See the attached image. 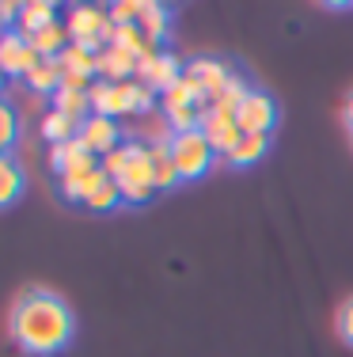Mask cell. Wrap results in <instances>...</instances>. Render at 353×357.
Returning a JSON list of instances; mask_svg holds the SVG:
<instances>
[{
	"label": "cell",
	"instance_id": "6da1fadb",
	"mask_svg": "<svg viewBox=\"0 0 353 357\" xmlns=\"http://www.w3.org/2000/svg\"><path fill=\"white\" fill-rule=\"evenodd\" d=\"M8 327H12V338L27 354L49 357V354L65 350V346L72 342L77 319H72V308L54 293V289L31 285V289H23V293L15 296Z\"/></svg>",
	"mask_w": 353,
	"mask_h": 357
},
{
	"label": "cell",
	"instance_id": "7a4b0ae2",
	"mask_svg": "<svg viewBox=\"0 0 353 357\" xmlns=\"http://www.w3.org/2000/svg\"><path fill=\"white\" fill-rule=\"evenodd\" d=\"M65 27H69V38L72 42H84V46H91L99 54L103 46H111V12L99 4H72L69 15H65Z\"/></svg>",
	"mask_w": 353,
	"mask_h": 357
},
{
	"label": "cell",
	"instance_id": "3957f363",
	"mask_svg": "<svg viewBox=\"0 0 353 357\" xmlns=\"http://www.w3.org/2000/svg\"><path fill=\"white\" fill-rule=\"evenodd\" d=\"M171 160H175V167H179V178L190 183V178H201L213 167L217 152L201 130H187V133H171Z\"/></svg>",
	"mask_w": 353,
	"mask_h": 357
},
{
	"label": "cell",
	"instance_id": "277c9868",
	"mask_svg": "<svg viewBox=\"0 0 353 357\" xmlns=\"http://www.w3.org/2000/svg\"><path fill=\"white\" fill-rule=\"evenodd\" d=\"M91 99V114H107V118H122V114H137L133 107V80H99L88 88Z\"/></svg>",
	"mask_w": 353,
	"mask_h": 357
},
{
	"label": "cell",
	"instance_id": "5b68a950",
	"mask_svg": "<svg viewBox=\"0 0 353 357\" xmlns=\"http://www.w3.org/2000/svg\"><path fill=\"white\" fill-rule=\"evenodd\" d=\"M118 190H122V202H133V206H141V202H148L156 194V175H152V160H148V144H141V149L133 152L130 167L118 178Z\"/></svg>",
	"mask_w": 353,
	"mask_h": 357
},
{
	"label": "cell",
	"instance_id": "8992f818",
	"mask_svg": "<svg viewBox=\"0 0 353 357\" xmlns=\"http://www.w3.org/2000/svg\"><path fill=\"white\" fill-rule=\"evenodd\" d=\"M235 122H240L243 133H266V137H270V130L277 126V103H274V96L251 88L247 96L240 99V107H235Z\"/></svg>",
	"mask_w": 353,
	"mask_h": 357
},
{
	"label": "cell",
	"instance_id": "52a82bcc",
	"mask_svg": "<svg viewBox=\"0 0 353 357\" xmlns=\"http://www.w3.org/2000/svg\"><path fill=\"white\" fill-rule=\"evenodd\" d=\"M38 61H42V54L15 27L0 31V73L4 76H27Z\"/></svg>",
	"mask_w": 353,
	"mask_h": 357
},
{
	"label": "cell",
	"instance_id": "ba28073f",
	"mask_svg": "<svg viewBox=\"0 0 353 357\" xmlns=\"http://www.w3.org/2000/svg\"><path fill=\"white\" fill-rule=\"evenodd\" d=\"M201 133H205L209 144H213L217 156H228V152L235 149V141L243 137L235 114H228V110H217V107H205V114H201Z\"/></svg>",
	"mask_w": 353,
	"mask_h": 357
},
{
	"label": "cell",
	"instance_id": "9c48e42d",
	"mask_svg": "<svg viewBox=\"0 0 353 357\" xmlns=\"http://www.w3.org/2000/svg\"><path fill=\"white\" fill-rule=\"evenodd\" d=\"M77 137L84 141V149H88L91 156L103 160L111 149H118V144H122V130H118V122H114V118H107V114H88V118L80 122Z\"/></svg>",
	"mask_w": 353,
	"mask_h": 357
},
{
	"label": "cell",
	"instance_id": "30bf717a",
	"mask_svg": "<svg viewBox=\"0 0 353 357\" xmlns=\"http://www.w3.org/2000/svg\"><path fill=\"white\" fill-rule=\"evenodd\" d=\"M182 76V61L175 54H156V57H145V61H137V80L141 84H148L152 91H159L164 96L167 88H171L175 80Z\"/></svg>",
	"mask_w": 353,
	"mask_h": 357
},
{
	"label": "cell",
	"instance_id": "8fae6325",
	"mask_svg": "<svg viewBox=\"0 0 353 357\" xmlns=\"http://www.w3.org/2000/svg\"><path fill=\"white\" fill-rule=\"evenodd\" d=\"M187 76L198 80V88L205 91V99H213V96H221L224 84H228L235 73H232L228 61H217V57H194V61L187 65Z\"/></svg>",
	"mask_w": 353,
	"mask_h": 357
},
{
	"label": "cell",
	"instance_id": "7c38bea8",
	"mask_svg": "<svg viewBox=\"0 0 353 357\" xmlns=\"http://www.w3.org/2000/svg\"><path fill=\"white\" fill-rule=\"evenodd\" d=\"M95 76L99 80H133L137 76V54L122 46H103L95 57Z\"/></svg>",
	"mask_w": 353,
	"mask_h": 357
},
{
	"label": "cell",
	"instance_id": "4fadbf2b",
	"mask_svg": "<svg viewBox=\"0 0 353 357\" xmlns=\"http://www.w3.org/2000/svg\"><path fill=\"white\" fill-rule=\"evenodd\" d=\"M148 144V160H152V175H156V190H171L179 178V167L171 160V137H159V141H145Z\"/></svg>",
	"mask_w": 353,
	"mask_h": 357
},
{
	"label": "cell",
	"instance_id": "5bb4252c",
	"mask_svg": "<svg viewBox=\"0 0 353 357\" xmlns=\"http://www.w3.org/2000/svg\"><path fill=\"white\" fill-rule=\"evenodd\" d=\"M54 20H57V8L49 4V0H23L19 15H15V31H19L23 38H31L35 31L49 27Z\"/></svg>",
	"mask_w": 353,
	"mask_h": 357
},
{
	"label": "cell",
	"instance_id": "9a60e30c",
	"mask_svg": "<svg viewBox=\"0 0 353 357\" xmlns=\"http://www.w3.org/2000/svg\"><path fill=\"white\" fill-rule=\"evenodd\" d=\"M190 103H198V107H209V99H205V91L198 88V80L194 76H187V69H182V76L171 84V88L159 96V107H190Z\"/></svg>",
	"mask_w": 353,
	"mask_h": 357
},
{
	"label": "cell",
	"instance_id": "2e32d148",
	"mask_svg": "<svg viewBox=\"0 0 353 357\" xmlns=\"http://www.w3.org/2000/svg\"><path fill=\"white\" fill-rule=\"evenodd\" d=\"M266 149H270V137H266V133H243V137L235 141V149L224 156V164L251 167V164H258V160L266 156Z\"/></svg>",
	"mask_w": 353,
	"mask_h": 357
},
{
	"label": "cell",
	"instance_id": "e0dca14e",
	"mask_svg": "<svg viewBox=\"0 0 353 357\" xmlns=\"http://www.w3.org/2000/svg\"><path fill=\"white\" fill-rule=\"evenodd\" d=\"M31 42V46H35L38 50V54L42 57H57V54H61V50L65 46H69V27H65V20H54V23H49V27H42V31H35V35H31L27 38Z\"/></svg>",
	"mask_w": 353,
	"mask_h": 357
},
{
	"label": "cell",
	"instance_id": "ac0fdd59",
	"mask_svg": "<svg viewBox=\"0 0 353 357\" xmlns=\"http://www.w3.org/2000/svg\"><path fill=\"white\" fill-rule=\"evenodd\" d=\"M38 130H42V137H46L49 144H57V141H69V137H77L80 122H77V118H69V114H61V110H54V107H49L46 114H42Z\"/></svg>",
	"mask_w": 353,
	"mask_h": 357
},
{
	"label": "cell",
	"instance_id": "d6986e66",
	"mask_svg": "<svg viewBox=\"0 0 353 357\" xmlns=\"http://www.w3.org/2000/svg\"><path fill=\"white\" fill-rule=\"evenodd\" d=\"M95 50L84 46V42H69V46L57 54V61H61L65 73H84V76H95Z\"/></svg>",
	"mask_w": 353,
	"mask_h": 357
},
{
	"label": "cell",
	"instance_id": "ffe728a7",
	"mask_svg": "<svg viewBox=\"0 0 353 357\" xmlns=\"http://www.w3.org/2000/svg\"><path fill=\"white\" fill-rule=\"evenodd\" d=\"M61 76H65V69H61L57 57H42L35 69L27 73V84H31V91H49V96H54V91L61 88Z\"/></svg>",
	"mask_w": 353,
	"mask_h": 357
},
{
	"label": "cell",
	"instance_id": "44dd1931",
	"mask_svg": "<svg viewBox=\"0 0 353 357\" xmlns=\"http://www.w3.org/2000/svg\"><path fill=\"white\" fill-rule=\"evenodd\" d=\"M137 27L145 31L152 42H159L167 35V27H171V12H167L164 4H156V0H145L141 4V20H137Z\"/></svg>",
	"mask_w": 353,
	"mask_h": 357
},
{
	"label": "cell",
	"instance_id": "7402d4cb",
	"mask_svg": "<svg viewBox=\"0 0 353 357\" xmlns=\"http://www.w3.org/2000/svg\"><path fill=\"white\" fill-rule=\"evenodd\" d=\"M23 190V167L8 152H0V206H12Z\"/></svg>",
	"mask_w": 353,
	"mask_h": 357
},
{
	"label": "cell",
	"instance_id": "603a6c76",
	"mask_svg": "<svg viewBox=\"0 0 353 357\" xmlns=\"http://www.w3.org/2000/svg\"><path fill=\"white\" fill-rule=\"evenodd\" d=\"M54 110H61V114H69V118H77V122H84V118L91 114V99H88V91L57 88V91H54Z\"/></svg>",
	"mask_w": 353,
	"mask_h": 357
},
{
	"label": "cell",
	"instance_id": "cb8c5ba5",
	"mask_svg": "<svg viewBox=\"0 0 353 357\" xmlns=\"http://www.w3.org/2000/svg\"><path fill=\"white\" fill-rule=\"evenodd\" d=\"M137 149H141V141H122L118 149H111L103 160H99V167H103L111 178H122V172L130 167V160H133V152H137Z\"/></svg>",
	"mask_w": 353,
	"mask_h": 357
},
{
	"label": "cell",
	"instance_id": "d4e9b609",
	"mask_svg": "<svg viewBox=\"0 0 353 357\" xmlns=\"http://www.w3.org/2000/svg\"><path fill=\"white\" fill-rule=\"evenodd\" d=\"M15 137H19V114H15V107L0 96V152L12 149Z\"/></svg>",
	"mask_w": 353,
	"mask_h": 357
},
{
	"label": "cell",
	"instance_id": "484cf974",
	"mask_svg": "<svg viewBox=\"0 0 353 357\" xmlns=\"http://www.w3.org/2000/svg\"><path fill=\"white\" fill-rule=\"evenodd\" d=\"M118 202H122V190H118V178L107 175L103 183H99L95 190H91V198L84 202V206H88V209H114Z\"/></svg>",
	"mask_w": 353,
	"mask_h": 357
},
{
	"label": "cell",
	"instance_id": "4316f807",
	"mask_svg": "<svg viewBox=\"0 0 353 357\" xmlns=\"http://www.w3.org/2000/svg\"><path fill=\"white\" fill-rule=\"evenodd\" d=\"M141 4L145 0H118L111 8V23H137L141 20Z\"/></svg>",
	"mask_w": 353,
	"mask_h": 357
},
{
	"label": "cell",
	"instance_id": "83f0119b",
	"mask_svg": "<svg viewBox=\"0 0 353 357\" xmlns=\"http://www.w3.org/2000/svg\"><path fill=\"white\" fill-rule=\"evenodd\" d=\"M338 335L346 346H353V296L342 301V308H338Z\"/></svg>",
	"mask_w": 353,
	"mask_h": 357
},
{
	"label": "cell",
	"instance_id": "f1b7e54d",
	"mask_svg": "<svg viewBox=\"0 0 353 357\" xmlns=\"http://www.w3.org/2000/svg\"><path fill=\"white\" fill-rule=\"evenodd\" d=\"M23 4H15V0H0V31L15 27V15H19Z\"/></svg>",
	"mask_w": 353,
	"mask_h": 357
},
{
	"label": "cell",
	"instance_id": "f546056e",
	"mask_svg": "<svg viewBox=\"0 0 353 357\" xmlns=\"http://www.w3.org/2000/svg\"><path fill=\"white\" fill-rule=\"evenodd\" d=\"M342 114H346V126H350V133H353V91H350L346 107H342Z\"/></svg>",
	"mask_w": 353,
	"mask_h": 357
},
{
	"label": "cell",
	"instance_id": "4dcf8cb0",
	"mask_svg": "<svg viewBox=\"0 0 353 357\" xmlns=\"http://www.w3.org/2000/svg\"><path fill=\"white\" fill-rule=\"evenodd\" d=\"M0 84H4V73H0Z\"/></svg>",
	"mask_w": 353,
	"mask_h": 357
},
{
	"label": "cell",
	"instance_id": "1f68e13d",
	"mask_svg": "<svg viewBox=\"0 0 353 357\" xmlns=\"http://www.w3.org/2000/svg\"><path fill=\"white\" fill-rule=\"evenodd\" d=\"M350 141H353V133H350Z\"/></svg>",
	"mask_w": 353,
	"mask_h": 357
}]
</instances>
